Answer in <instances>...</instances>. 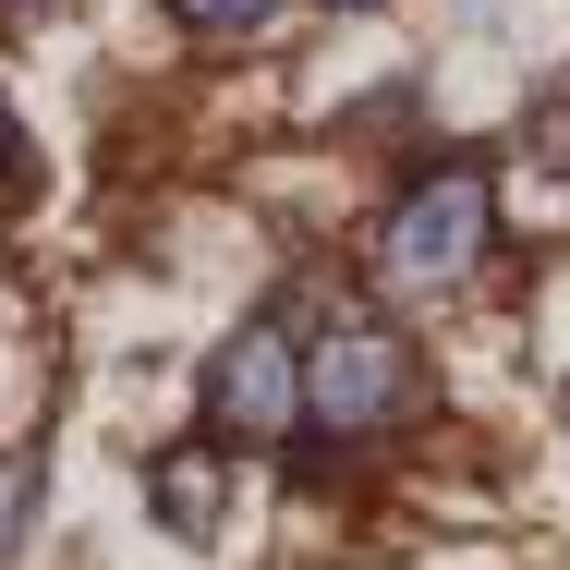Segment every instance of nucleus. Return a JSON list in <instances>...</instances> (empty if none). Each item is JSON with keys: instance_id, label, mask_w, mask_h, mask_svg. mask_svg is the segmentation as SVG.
Listing matches in <instances>:
<instances>
[{"instance_id": "nucleus-1", "label": "nucleus", "mask_w": 570, "mask_h": 570, "mask_svg": "<svg viewBox=\"0 0 570 570\" xmlns=\"http://www.w3.org/2000/svg\"><path fill=\"white\" fill-rule=\"evenodd\" d=\"M485 243H498V183H485V158H438V170H413V183L389 195L376 267H389V292H461V279L485 267Z\"/></svg>"}, {"instance_id": "nucleus-2", "label": "nucleus", "mask_w": 570, "mask_h": 570, "mask_svg": "<svg viewBox=\"0 0 570 570\" xmlns=\"http://www.w3.org/2000/svg\"><path fill=\"white\" fill-rule=\"evenodd\" d=\"M425 413V352L401 341L389 316H328L304 341V425L328 438H389Z\"/></svg>"}, {"instance_id": "nucleus-3", "label": "nucleus", "mask_w": 570, "mask_h": 570, "mask_svg": "<svg viewBox=\"0 0 570 570\" xmlns=\"http://www.w3.org/2000/svg\"><path fill=\"white\" fill-rule=\"evenodd\" d=\"M207 425H219V438H292V425H304V352L279 341L267 316L207 352Z\"/></svg>"}, {"instance_id": "nucleus-4", "label": "nucleus", "mask_w": 570, "mask_h": 570, "mask_svg": "<svg viewBox=\"0 0 570 570\" xmlns=\"http://www.w3.org/2000/svg\"><path fill=\"white\" fill-rule=\"evenodd\" d=\"M146 498H158V522L183 547H207L219 534V450H158L146 461Z\"/></svg>"}, {"instance_id": "nucleus-5", "label": "nucleus", "mask_w": 570, "mask_h": 570, "mask_svg": "<svg viewBox=\"0 0 570 570\" xmlns=\"http://www.w3.org/2000/svg\"><path fill=\"white\" fill-rule=\"evenodd\" d=\"M170 24H183V37H207V49H255V37H279V24H292V0H170Z\"/></svg>"}, {"instance_id": "nucleus-6", "label": "nucleus", "mask_w": 570, "mask_h": 570, "mask_svg": "<svg viewBox=\"0 0 570 570\" xmlns=\"http://www.w3.org/2000/svg\"><path fill=\"white\" fill-rule=\"evenodd\" d=\"M24 183V134H12V110H0V195Z\"/></svg>"}, {"instance_id": "nucleus-7", "label": "nucleus", "mask_w": 570, "mask_h": 570, "mask_svg": "<svg viewBox=\"0 0 570 570\" xmlns=\"http://www.w3.org/2000/svg\"><path fill=\"white\" fill-rule=\"evenodd\" d=\"M37 12H49V0H0V24H37Z\"/></svg>"}, {"instance_id": "nucleus-8", "label": "nucleus", "mask_w": 570, "mask_h": 570, "mask_svg": "<svg viewBox=\"0 0 570 570\" xmlns=\"http://www.w3.org/2000/svg\"><path fill=\"white\" fill-rule=\"evenodd\" d=\"M0 547H12V485H0Z\"/></svg>"}, {"instance_id": "nucleus-9", "label": "nucleus", "mask_w": 570, "mask_h": 570, "mask_svg": "<svg viewBox=\"0 0 570 570\" xmlns=\"http://www.w3.org/2000/svg\"><path fill=\"white\" fill-rule=\"evenodd\" d=\"M341 12H376V0H341Z\"/></svg>"}]
</instances>
